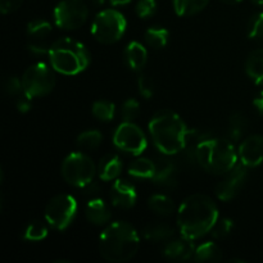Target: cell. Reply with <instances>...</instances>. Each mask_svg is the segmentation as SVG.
<instances>
[{"label": "cell", "instance_id": "cell-1", "mask_svg": "<svg viewBox=\"0 0 263 263\" xmlns=\"http://www.w3.org/2000/svg\"><path fill=\"white\" fill-rule=\"evenodd\" d=\"M218 220L216 203L204 194H193L177 210V226L181 235L197 240L211 233Z\"/></svg>", "mask_w": 263, "mask_h": 263}, {"label": "cell", "instance_id": "cell-2", "mask_svg": "<svg viewBox=\"0 0 263 263\" xmlns=\"http://www.w3.org/2000/svg\"><path fill=\"white\" fill-rule=\"evenodd\" d=\"M149 133L161 153L174 156L187 146V141L193 135L186 123L177 113L172 110H159L149 122Z\"/></svg>", "mask_w": 263, "mask_h": 263}, {"label": "cell", "instance_id": "cell-3", "mask_svg": "<svg viewBox=\"0 0 263 263\" xmlns=\"http://www.w3.org/2000/svg\"><path fill=\"white\" fill-rule=\"evenodd\" d=\"M140 238L136 229L128 222L109 223L99 236L100 256L108 262L125 263L138 253Z\"/></svg>", "mask_w": 263, "mask_h": 263}, {"label": "cell", "instance_id": "cell-4", "mask_svg": "<svg viewBox=\"0 0 263 263\" xmlns=\"http://www.w3.org/2000/svg\"><path fill=\"white\" fill-rule=\"evenodd\" d=\"M197 163L213 175H226L236 166L239 156L230 140L203 138L195 145Z\"/></svg>", "mask_w": 263, "mask_h": 263}, {"label": "cell", "instance_id": "cell-5", "mask_svg": "<svg viewBox=\"0 0 263 263\" xmlns=\"http://www.w3.org/2000/svg\"><path fill=\"white\" fill-rule=\"evenodd\" d=\"M48 57L54 71L66 76L81 73L90 64V53L86 46L72 37H62L54 41Z\"/></svg>", "mask_w": 263, "mask_h": 263}, {"label": "cell", "instance_id": "cell-6", "mask_svg": "<svg viewBox=\"0 0 263 263\" xmlns=\"http://www.w3.org/2000/svg\"><path fill=\"white\" fill-rule=\"evenodd\" d=\"M98 167L87 154L74 152L64 158L61 167L62 177L67 184L76 187H84L94 180Z\"/></svg>", "mask_w": 263, "mask_h": 263}, {"label": "cell", "instance_id": "cell-7", "mask_svg": "<svg viewBox=\"0 0 263 263\" xmlns=\"http://www.w3.org/2000/svg\"><path fill=\"white\" fill-rule=\"evenodd\" d=\"M127 28L125 15L116 9H105L98 13L91 25V33L99 43L115 44L121 40Z\"/></svg>", "mask_w": 263, "mask_h": 263}, {"label": "cell", "instance_id": "cell-8", "mask_svg": "<svg viewBox=\"0 0 263 263\" xmlns=\"http://www.w3.org/2000/svg\"><path fill=\"white\" fill-rule=\"evenodd\" d=\"M79 210L77 200L72 195H55L45 208V220L55 230H66L74 220Z\"/></svg>", "mask_w": 263, "mask_h": 263}, {"label": "cell", "instance_id": "cell-9", "mask_svg": "<svg viewBox=\"0 0 263 263\" xmlns=\"http://www.w3.org/2000/svg\"><path fill=\"white\" fill-rule=\"evenodd\" d=\"M21 80L23 91L32 99L45 97L55 86V76L45 63H35L28 67Z\"/></svg>", "mask_w": 263, "mask_h": 263}, {"label": "cell", "instance_id": "cell-10", "mask_svg": "<svg viewBox=\"0 0 263 263\" xmlns=\"http://www.w3.org/2000/svg\"><path fill=\"white\" fill-rule=\"evenodd\" d=\"M53 15L55 25L62 30H77L86 22L89 8L84 0H61Z\"/></svg>", "mask_w": 263, "mask_h": 263}, {"label": "cell", "instance_id": "cell-11", "mask_svg": "<svg viewBox=\"0 0 263 263\" xmlns=\"http://www.w3.org/2000/svg\"><path fill=\"white\" fill-rule=\"evenodd\" d=\"M113 143L120 151L133 156H140L148 145L145 134L134 122L123 121L115 131Z\"/></svg>", "mask_w": 263, "mask_h": 263}, {"label": "cell", "instance_id": "cell-12", "mask_svg": "<svg viewBox=\"0 0 263 263\" xmlns=\"http://www.w3.org/2000/svg\"><path fill=\"white\" fill-rule=\"evenodd\" d=\"M247 177H248L247 167L244 164H236L231 171L226 174L225 179L216 186V194H217L218 199L223 200V202L234 199L243 189Z\"/></svg>", "mask_w": 263, "mask_h": 263}, {"label": "cell", "instance_id": "cell-13", "mask_svg": "<svg viewBox=\"0 0 263 263\" xmlns=\"http://www.w3.org/2000/svg\"><path fill=\"white\" fill-rule=\"evenodd\" d=\"M53 32V27L45 20H33L27 25L28 49L31 53L43 55L48 54L51 44H48V37Z\"/></svg>", "mask_w": 263, "mask_h": 263}, {"label": "cell", "instance_id": "cell-14", "mask_svg": "<svg viewBox=\"0 0 263 263\" xmlns=\"http://www.w3.org/2000/svg\"><path fill=\"white\" fill-rule=\"evenodd\" d=\"M238 156L246 167H257L263 163V136H248L239 146Z\"/></svg>", "mask_w": 263, "mask_h": 263}, {"label": "cell", "instance_id": "cell-15", "mask_svg": "<svg viewBox=\"0 0 263 263\" xmlns=\"http://www.w3.org/2000/svg\"><path fill=\"white\" fill-rule=\"evenodd\" d=\"M110 200L115 207L121 210H130L138 200V193L131 182L117 179L110 187Z\"/></svg>", "mask_w": 263, "mask_h": 263}, {"label": "cell", "instance_id": "cell-16", "mask_svg": "<svg viewBox=\"0 0 263 263\" xmlns=\"http://www.w3.org/2000/svg\"><path fill=\"white\" fill-rule=\"evenodd\" d=\"M194 253L195 247L193 240L184 235L168 241L163 249L164 257L171 261H187L190 258H194Z\"/></svg>", "mask_w": 263, "mask_h": 263}, {"label": "cell", "instance_id": "cell-17", "mask_svg": "<svg viewBox=\"0 0 263 263\" xmlns=\"http://www.w3.org/2000/svg\"><path fill=\"white\" fill-rule=\"evenodd\" d=\"M154 184L162 187H175L177 184V167L171 159L161 158L156 162V171L152 177Z\"/></svg>", "mask_w": 263, "mask_h": 263}, {"label": "cell", "instance_id": "cell-18", "mask_svg": "<svg viewBox=\"0 0 263 263\" xmlns=\"http://www.w3.org/2000/svg\"><path fill=\"white\" fill-rule=\"evenodd\" d=\"M85 215L89 222L97 226H104L112 218V212L107 203L100 198H92L89 200L85 208Z\"/></svg>", "mask_w": 263, "mask_h": 263}, {"label": "cell", "instance_id": "cell-19", "mask_svg": "<svg viewBox=\"0 0 263 263\" xmlns=\"http://www.w3.org/2000/svg\"><path fill=\"white\" fill-rule=\"evenodd\" d=\"M122 171V161L117 154H107L103 157L98 164V175L103 181L117 180Z\"/></svg>", "mask_w": 263, "mask_h": 263}, {"label": "cell", "instance_id": "cell-20", "mask_svg": "<svg viewBox=\"0 0 263 263\" xmlns=\"http://www.w3.org/2000/svg\"><path fill=\"white\" fill-rule=\"evenodd\" d=\"M125 61L128 68L133 71H140L145 67L148 61V51L139 41H131L125 49Z\"/></svg>", "mask_w": 263, "mask_h": 263}, {"label": "cell", "instance_id": "cell-21", "mask_svg": "<svg viewBox=\"0 0 263 263\" xmlns=\"http://www.w3.org/2000/svg\"><path fill=\"white\" fill-rule=\"evenodd\" d=\"M246 72L257 85H263V49L253 50L246 62Z\"/></svg>", "mask_w": 263, "mask_h": 263}, {"label": "cell", "instance_id": "cell-22", "mask_svg": "<svg viewBox=\"0 0 263 263\" xmlns=\"http://www.w3.org/2000/svg\"><path fill=\"white\" fill-rule=\"evenodd\" d=\"M222 259V251L213 241H205L195 248L194 261L197 262H220Z\"/></svg>", "mask_w": 263, "mask_h": 263}, {"label": "cell", "instance_id": "cell-23", "mask_svg": "<svg viewBox=\"0 0 263 263\" xmlns=\"http://www.w3.org/2000/svg\"><path fill=\"white\" fill-rule=\"evenodd\" d=\"M144 236L146 240L153 241V243H161V241H167L174 236L175 230L168 225L164 223H154L144 228Z\"/></svg>", "mask_w": 263, "mask_h": 263}, {"label": "cell", "instance_id": "cell-24", "mask_svg": "<svg viewBox=\"0 0 263 263\" xmlns=\"http://www.w3.org/2000/svg\"><path fill=\"white\" fill-rule=\"evenodd\" d=\"M210 0H174L175 12L180 17H189L202 12Z\"/></svg>", "mask_w": 263, "mask_h": 263}, {"label": "cell", "instance_id": "cell-25", "mask_svg": "<svg viewBox=\"0 0 263 263\" xmlns=\"http://www.w3.org/2000/svg\"><path fill=\"white\" fill-rule=\"evenodd\" d=\"M156 171V162L148 158H138L128 167V174L136 179H151Z\"/></svg>", "mask_w": 263, "mask_h": 263}, {"label": "cell", "instance_id": "cell-26", "mask_svg": "<svg viewBox=\"0 0 263 263\" xmlns=\"http://www.w3.org/2000/svg\"><path fill=\"white\" fill-rule=\"evenodd\" d=\"M148 205L154 213L159 216H170L175 211L174 200L164 194L152 195L148 200Z\"/></svg>", "mask_w": 263, "mask_h": 263}, {"label": "cell", "instance_id": "cell-27", "mask_svg": "<svg viewBox=\"0 0 263 263\" xmlns=\"http://www.w3.org/2000/svg\"><path fill=\"white\" fill-rule=\"evenodd\" d=\"M170 39L168 30L159 26H153L145 32V41L149 46L154 49H162L167 45Z\"/></svg>", "mask_w": 263, "mask_h": 263}, {"label": "cell", "instance_id": "cell-28", "mask_svg": "<svg viewBox=\"0 0 263 263\" xmlns=\"http://www.w3.org/2000/svg\"><path fill=\"white\" fill-rule=\"evenodd\" d=\"M91 112L97 120L102 121V122H109L115 117L116 105L109 100L100 99L92 104Z\"/></svg>", "mask_w": 263, "mask_h": 263}, {"label": "cell", "instance_id": "cell-29", "mask_svg": "<svg viewBox=\"0 0 263 263\" xmlns=\"http://www.w3.org/2000/svg\"><path fill=\"white\" fill-rule=\"evenodd\" d=\"M103 141V135L98 130H87L80 134L77 136V145L81 149H87V151H94L99 148Z\"/></svg>", "mask_w": 263, "mask_h": 263}, {"label": "cell", "instance_id": "cell-30", "mask_svg": "<svg viewBox=\"0 0 263 263\" xmlns=\"http://www.w3.org/2000/svg\"><path fill=\"white\" fill-rule=\"evenodd\" d=\"M248 126V121H247L246 116L241 113H234L230 117V122H229V136L230 140L238 141L241 139V136L246 133V128Z\"/></svg>", "mask_w": 263, "mask_h": 263}, {"label": "cell", "instance_id": "cell-31", "mask_svg": "<svg viewBox=\"0 0 263 263\" xmlns=\"http://www.w3.org/2000/svg\"><path fill=\"white\" fill-rule=\"evenodd\" d=\"M48 236V228L44 222L33 221L28 223L23 233V239L27 241H41Z\"/></svg>", "mask_w": 263, "mask_h": 263}, {"label": "cell", "instance_id": "cell-32", "mask_svg": "<svg viewBox=\"0 0 263 263\" xmlns=\"http://www.w3.org/2000/svg\"><path fill=\"white\" fill-rule=\"evenodd\" d=\"M139 112H140V104L136 99H127L121 108V115L126 122H133L139 116Z\"/></svg>", "mask_w": 263, "mask_h": 263}, {"label": "cell", "instance_id": "cell-33", "mask_svg": "<svg viewBox=\"0 0 263 263\" xmlns=\"http://www.w3.org/2000/svg\"><path fill=\"white\" fill-rule=\"evenodd\" d=\"M234 228V222L230 218H221L217 220V222L215 223V226L211 230V235L215 239H223L231 233Z\"/></svg>", "mask_w": 263, "mask_h": 263}, {"label": "cell", "instance_id": "cell-34", "mask_svg": "<svg viewBox=\"0 0 263 263\" xmlns=\"http://www.w3.org/2000/svg\"><path fill=\"white\" fill-rule=\"evenodd\" d=\"M249 39H263V12L257 13L248 22Z\"/></svg>", "mask_w": 263, "mask_h": 263}, {"label": "cell", "instance_id": "cell-35", "mask_svg": "<svg viewBox=\"0 0 263 263\" xmlns=\"http://www.w3.org/2000/svg\"><path fill=\"white\" fill-rule=\"evenodd\" d=\"M157 10V2L156 0H139L136 3L135 13L139 18H145L152 17Z\"/></svg>", "mask_w": 263, "mask_h": 263}, {"label": "cell", "instance_id": "cell-36", "mask_svg": "<svg viewBox=\"0 0 263 263\" xmlns=\"http://www.w3.org/2000/svg\"><path fill=\"white\" fill-rule=\"evenodd\" d=\"M4 91L7 92L10 97H18L20 94L23 92V85L22 80H20L18 77H8L4 82Z\"/></svg>", "mask_w": 263, "mask_h": 263}, {"label": "cell", "instance_id": "cell-37", "mask_svg": "<svg viewBox=\"0 0 263 263\" xmlns=\"http://www.w3.org/2000/svg\"><path fill=\"white\" fill-rule=\"evenodd\" d=\"M138 87H139V92L143 98L145 99H151L154 94V85L153 81H152L149 77L146 76H140L138 80Z\"/></svg>", "mask_w": 263, "mask_h": 263}, {"label": "cell", "instance_id": "cell-38", "mask_svg": "<svg viewBox=\"0 0 263 263\" xmlns=\"http://www.w3.org/2000/svg\"><path fill=\"white\" fill-rule=\"evenodd\" d=\"M31 100H32V98L28 97V95L23 91L22 94H20L17 97V102H15L17 109L20 110L21 113H27L28 110L32 108V102H31Z\"/></svg>", "mask_w": 263, "mask_h": 263}, {"label": "cell", "instance_id": "cell-39", "mask_svg": "<svg viewBox=\"0 0 263 263\" xmlns=\"http://www.w3.org/2000/svg\"><path fill=\"white\" fill-rule=\"evenodd\" d=\"M23 0H0V10L3 14L15 12L22 5Z\"/></svg>", "mask_w": 263, "mask_h": 263}, {"label": "cell", "instance_id": "cell-40", "mask_svg": "<svg viewBox=\"0 0 263 263\" xmlns=\"http://www.w3.org/2000/svg\"><path fill=\"white\" fill-rule=\"evenodd\" d=\"M81 189L84 190L85 195H89V197H92V198H95V195L99 194V192H100L99 185L95 184L94 181H91L90 184H87L86 186L81 187Z\"/></svg>", "mask_w": 263, "mask_h": 263}, {"label": "cell", "instance_id": "cell-41", "mask_svg": "<svg viewBox=\"0 0 263 263\" xmlns=\"http://www.w3.org/2000/svg\"><path fill=\"white\" fill-rule=\"evenodd\" d=\"M253 105H254V108L257 109V112H258L259 115L263 116V90L262 91H259L258 94L254 97Z\"/></svg>", "mask_w": 263, "mask_h": 263}, {"label": "cell", "instance_id": "cell-42", "mask_svg": "<svg viewBox=\"0 0 263 263\" xmlns=\"http://www.w3.org/2000/svg\"><path fill=\"white\" fill-rule=\"evenodd\" d=\"M110 4L115 5V7H120V5H127L130 4L133 0H109Z\"/></svg>", "mask_w": 263, "mask_h": 263}, {"label": "cell", "instance_id": "cell-43", "mask_svg": "<svg viewBox=\"0 0 263 263\" xmlns=\"http://www.w3.org/2000/svg\"><path fill=\"white\" fill-rule=\"evenodd\" d=\"M221 2L226 3V4H238V3H240L241 0H221Z\"/></svg>", "mask_w": 263, "mask_h": 263}, {"label": "cell", "instance_id": "cell-44", "mask_svg": "<svg viewBox=\"0 0 263 263\" xmlns=\"http://www.w3.org/2000/svg\"><path fill=\"white\" fill-rule=\"evenodd\" d=\"M104 2L105 0H91V3H94L95 5H102L104 4Z\"/></svg>", "mask_w": 263, "mask_h": 263}, {"label": "cell", "instance_id": "cell-45", "mask_svg": "<svg viewBox=\"0 0 263 263\" xmlns=\"http://www.w3.org/2000/svg\"><path fill=\"white\" fill-rule=\"evenodd\" d=\"M252 2L257 5H263V0H252Z\"/></svg>", "mask_w": 263, "mask_h": 263}]
</instances>
